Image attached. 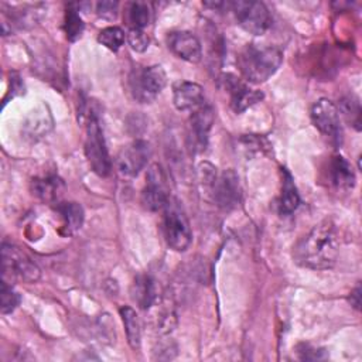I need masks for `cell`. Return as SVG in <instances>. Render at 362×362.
<instances>
[{
    "mask_svg": "<svg viewBox=\"0 0 362 362\" xmlns=\"http://www.w3.org/2000/svg\"><path fill=\"white\" fill-rule=\"evenodd\" d=\"M339 253V235L335 223L324 219L303 236L293 250L296 263L313 270L331 269Z\"/></svg>",
    "mask_w": 362,
    "mask_h": 362,
    "instance_id": "cell-1",
    "label": "cell"
},
{
    "mask_svg": "<svg viewBox=\"0 0 362 362\" xmlns=\"http://www.w3.org/2000/svg\"><path fill=\"white\" fill-rule=\"evenodd\" d=\"M283 61V52L277 47L247 44L238 55V66L243 78L252 83L266 82L273 76Z\"/></svg>",
    "mask_w": 362,
    "mask_h": 362,
    "instance_id": "cell-2",
    "label": "cell"
},
{
    "mask_svg": "<svg viewBox=\"0 0 362 362\" xmlns=\"http://www.w3.org/2000/svg\"><path fill=\"white\" fill-rule=\"evenodd\" d=\"M163 212V235L165 243L175 252H185L192 242V230L182 206L177 199L171 198Z\"/></svg>",
    "mask_w": 362,
    "mask_h": 362,
    "instance_id": "cell-3",
    "label": "cell"
},
{
    "mask_svg": "<svg viewBox=\"0 0 362 362\" xmlns=\"http://www.w3.org/2000/svg\"><path fill=\"white\" fill-rule=\"evenodd\" d=\"M167 85V74L161 65L136 68L130 74L129 86L133 98L140 103H148Z\"/></svg>",
    "mask_w": 362,
    "mask_h": 362,
    "instance_id": "cell-4",
    "label": "cell"
},
{
    "mask_svg": "<svg viewBox=\"0 0 362 362\" xmlns=\"http://www.w3.org/2000/svg\"><path fill=\"white\" fill-rule=\"evenodd\" d=\"M1 272L3 281L21 279L25 283H34L40 279V269L37 264L17 246L4 242L1 246Z\"/></svg>",
    "mask_w": 362,
    "mask_h": 362,
    "instance_id": "cell-5",
    "label": "cell"
},
{
    "mask_svg": "<svg viewBox=\"0 0 362 362\" xmlns=\"http://www.w3.org/2000/svg\"><path fill=\"white\" fill-rule=\"evenodd\" d=\"M85 154L93 173H96L99 177L109 175L112 170V161L106 147L100 122L95 115L89 117V122L86 124Z\"/></svg>",
    "mask_w": 362,
    "mask_h": 362,
    "instance_id": "cell-6",
    "label": "cell"
},
{
    "mask_svg": "<svg viewBox=\"0 0 362 362\" xmlns=\"http://www.w3.org/2000/svg\"><path fill=\"white\" fill-rule=\"evenodd\" d=\"M238 24L255 35L264 34L272 25V16L262 1H235L230 4Z\"/></svg>",
    "mask_w": 362,
    "mask_h": 362,
    "instance_id": "cell-7",
    "label": "cell"
},
{
    "mask_svg": "<svg viewBox=\"0 0 362 362\" xmlns=\"http://www.w3.org/2000/svg\"><path fill=\"white\" fill-rule=\"evenodd\" d=\"M314 126L327 137L331 139L335 144H341L342 140V127H341V115L338 106L325 98L318 99L310 112Z\"/></svg>",
    "mask_w": 362,
    "mask_h": 362,
    "instance_id": "cell-8",
    "label": "cell"
},
{
    "mask_svg": "<svg viewBox=\"0 0 362 362\" xmlns=\"http://www.w3.org/2000/svg\"><path fill=\"white\" fill-rule=\"evenodd\" d=\"M147 184L141 192V204L148 211H163L171 199L168 192V182L163 167L157 163L147 170Z\"/></svg>",
    "mask_w": 362,
    "mask_h": 362,
    "instance_id": "cell-9",
    "label": "cell"
},
{
    "mask_svg": "<svg viewBox=\"0 0 362 362\" xmlns=\"http://www.w3.org/2000/svg\"><path fill=\"white\" fill-rule=\"evenodd\" d=\"M211 197L222 209H233L240 202L239 177L233 170H226L221 175H216L209 189Z\"/></svg>",
    "mask_w": 362,
    "mask_h": 362,
    "instance_id": "cell-10",
    "label": "cell"
},
{
    "mask_svg": "<svg viewBox=\"0 0 362 362\" xmlns=\"http://www.w3.org/2000/svg\"><path fill=\"white\" fill-rule=\"evenodd\" d=\"M150 153V146L144 140H134L124 146L116 158L119 173L126 177H136L147 165Z\"/></svg>",
    "mask_w": 362,
    "mask_h": 362,
    "instance_id": "cell-11",
    "label": "cell"
},
{
    "mask_svg": "<svg viewBox=\"0 0 362 362\" xmlns=\"http://www.w3.org/2000/svg\"><path fill=\"white\" fill-rule=\"evenodd\" d=\"M170 51L191 64H198L202 58V47L199 40L189 31H173L167 35Z\"/></svg>",
    "mask_w": 362,
    "mask_h": 362,
    "instance_id": "cell-12",
    "label": "cell"
},
{
    "mask_svg": "<svg viewBox=\"0 0 362 362\" xmlns=\"http://www.w3.org/2000/svg\"><path fill=\"white\" fill-rule=\"evenodd\" d=\"M222 82L230 95V106L236 113L245 112L247 107L263 99V93L260 90L249 88L233 75H223Z\"/></svg>",
    "mask_w": 362,
    "mask_h": 362,
    "instance_id": "cell-13",
    "label": "cell"
},
{
    "mask_svg": "<svg viewBox=\"0 0 362 362\" xmlns=\"http://www.w3.org/2000/svg\"><path fill=\"white\" fill-rule=\"evenodd\" d=\"M174 90V106L181 112H189L192 113L198 107H201L205 100L204 89L201 85L189 81H181L177 82L173 88Z\"/></svg>",
    "mask_w": 362,
    "mask_h": 362,
    "instance_id": "cell-14",
    "label": "cell"
},
{
    "mask_svg": "<svg viewBox=\"0 0 362 362\" xmlns=\"http://www.w3.org/2000/svg\"><path fill=\"white\" fill-rule=\"evenodd\" d=\"M214 120H215L214 109L208 102L191 113V117H189L191 133L194 136L195 146L199 147L201 150L205 148L206 146L208 134L214 124Z\"/></svg>",
    "mask_w": 362,
    "mask_h": 362,
    "instance_id": "cell-15",
    "label": "cell"
},
{
    "mask_svg": "<svg viewBox=\"0 0 362 362\" xmlns=\"http://www.w3.org/2000/svg\"><path fill=\"white\" fill-rule=\"evenodd\" d=\"M55 211L61 221L59 232L62 235H72L81 229L85 214L78 202H57Z\"/></svg>",
    "mask_w": 362,
    "mask_h": 362,
    "instance_id": "cell-16",
    "label": "cell"
},
{
    "mask_svg": "<svg viewBox=\"0 0 362 362\" xmlns=\"http://www.w3.org/2000/svg\"><path fill=\"white\" fill-rule=\"evenodd\" d=\"M329 182L338 189H351L355 185V174L351 164L342 156H334L329 161Z\"/></svg>",
    "mask_w": 362,
    "mask_h": 362,
    "instance_id": "cell-17",
    "label": "cell"
},
{
    "mask_svg": "<svg viewBox=\"0 0 362 362\" xmlns=\"http://www.w3.org/2000/svg\"><path fill=\"white\" fill-rule=\"evenodd\" d=\"M132 298L143 310L150 308L157 300L156 281L146 274L137 276L132 286Z\"/></svg>",
    "mask_w": 362,
    "mask_h": 362,
    "instance_id": "cell-18",
    "label": "cell"
},
{
    "mask_svg": "<svg viewBox=\"0 0 362 362\" xmlns=\"http://www.w3.org/2000/svg\"><path fill=\"white\" fill-rule=\"evenodd\" d=\"M62 191H64V182L58 175L51 174V175L33 180L34 195L45 202L58 201Z\"/></svg>",
    "mask_w": 362,
    "mask_h": 362,
    "instance_id": "cell-19",
    "label": "cell"
},
{
    "mask_svg": "<svg viewBox=\"0 0 362 362\" xmlns=\"http://www.w3.org/2000/svg\"><path fill=\"white\" fill-rule=\"evenodd\" d=\"M300 205V195L291 174L287 168H281V195H280V211L283 214L294 212Z\"/></svg>",
    "mask_w": 362,
    "mask_h": 362,
    "instance_id": "cell-20",
    "label": "cell"
},
{
    "mask_svg": "<svg viewBox=\"0 0 362 362\" xmlns=\"http://www.w3.org/2000/svg\"><path fill=\"white\" fill-rule=\"evenodd\" d=\"M124 20L129 30H143L151 20V8L144 1L127 3L124 10Z\"/></svg>",
    "mask_w": 362,
    "mask_h": 362,
    "instance_id": "cell-21",
    "label": "cell"
},
{
    "mask_svg": "<svg viewBox=\"0 0 362 362\" xmlns=\"http://www.w3.org/2000/svg\"><path fill=\"white\" fill-rule=\"evenodd\" d=\"M119 313H120V317H122V321L124 325V331H126V337H127V342H129L130 348L139 349L140 342H141V327H140L137 313L129 305L120 307Z\"/></svg>",
    "mask_w": 362,
    "mask_h": 362,
    "instance_id": "cell-22",
    "label": "cell"
},
{
    "mask_svg": "<svg viewBox=\"0 0 362 362\" xmlns=\"http://www.w3.org/2000/svg\"><path fill=\"white\" fill-rule=\"evenodd\" d=\"M124 40H126L124 31L116 25L106 27V28L100 30L98 34V41L103 47H106L107 49H110L113 52H116L122 48V45L124 44Z\"/></svg>",
    "mask_w": 362,
    "mask_h": 362,
    "instance_id": "cell-23",
    "label": "cell"
},
{
    "mask_svg": "<svg viewBox=\"0 0 362 362\" xmlns=\"http://www.w3.org/2000/svg\"><path fill=\"white\" fill-rule=\"evenodd\" d=\"M338 110H339V113H342L345 116V119L356 130L361 129V105H359V100L356 98H354V96L344 98L339 103Z\"/></svg>",
    "mask_w": 362,
    "mask_h": 362,
    "instance_id": "cell-24",
    "label": "cell"
},
{
    "mask_svg": "<svg viewBox=\"0 0 362 362\" xmlns=\"http://www.w3.org/2000/svg\"><path fill=\"white\" fill-rule=\"evenodd\" d=\"M83 28H85V24L82 21L81 16L78 14V11L69 7L65 13V23H64V30H65L66 38L69 41H76L78 38H81Z\"/></svg>",
    "mask_w": 362,
    "mask_h": 362,
    "instance_id": "cell-25",
    "label": "cell"
},
{
    "mask_svg": "<svg viewBox=\"0 0 362 362\" xmlns=\"http://www.w3.org/2000/svg\"><path fill=\"white\" fill-rule=\"evenodd\" d=\"M0 298H1V305H0V308H1V313H3V314H10V313H13V311L18 307V304H20V301H21L20 294L13 290L11 284H8V283H6V281H1Z\"/></svg>",
    "mask_w": 362,
    "mask_h": 362,
    "instance_id": "cell-26",
    "label": "cell"
},
{
    "mask_svg": "<svg viewBox=\"0 0 362 362\" xmlns=\"http://www.w3.org/2000/svg\"><path fill=\"white\" fill-rule=\"evenodd\" d=\"M126 38L132 49L136 52H144L150 44V38L144 33V30H129Z\"/></svg>",
    "mask_w": 362,
    "mask_h": 362,
    "instance_id": "cell-27",
    "label": "cell"
},
{
    "mask_svg": "<svg viewBox=\"0 0 362 362\" xmlns=\"http://www.w3.org/2000/svg\"><path fill=\"white\" fill-rule=\"evenodd\" d=\"M96 13L102 18L115 20L117 14V3L116 1H99L96 4Z\"/></svg>",
    "mask_w": 362,
    "mask_h": 362,
    "instance_id": "cell-28",
    "label": "cell"
},
{
    "mask_svg": "<svg viewBox=\"0 0 362 362\" xmlns=\"http://www.w3.org/2000/svg\"><path fill=\"white\" fill-rule=\"evenodd\" d=\"M300 346L303 348V349H298V354H300L301 359H320V358H322L320 355V354H322V351L311 348L308 344H303Z\"/></svg>",
    "mask_w": 362,
    "mask_h": 362,
    "instance_id": "cell-29",
    "label": "cell"
},
{
    "mask_svg": "<svg viewBox=\"0 0 362 362\" xmlns=\"http://www.w3.org/2000/svg\"><path fill=\"white\" fill-rule=\"evenodd\" d=\"M349 301H351V305H352L354 308L359 310V304H361V288H359V286H356V287L351 291Z\"/></svg>",
    "mask_w": 362,
    "mask_h": 362,
    "instance_id": "cell-30",
    "label": "cell"
}]
</instances>
